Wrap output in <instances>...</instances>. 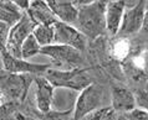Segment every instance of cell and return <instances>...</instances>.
<instances>
[{
	"mask_svg": "<svg viewBox=\"0 0 148 120\" xmlns=\"http://www.w3.org/2000/svg\"><path fill=\"white\" fill-rule=\"evenodd\" d=\"M3 104H4V102L1 100V98H0V108H1V106H3Z\"/></svg>",
	"mask_w": 148,
	"mask_h": 120,
	"instance_id": "cell-27",
	"label": "cell"
},
{
	"mask_svg": "<svg viewBox=\"0 0 148 120\" xmlns=\"http://www.w3.org/2000/svg\"><path fill=\"white\" fill-rule=\"evenodd\" d=\"M40 53L52 60L51 66L55 69L67 67L70 71V69L82 68V66L85 64V57L82 52L70 46L54 43L50 46L42 47Z\"/></svg>",
	"mask_w": 148,
	"mask_h": 120,
	"instance_id": "cell-5",
	"label": "cell"
},
{
	"mask_svg": "<svg viewBox=\"0 0 148 120\" xmlns=\"http://www.w3.org/2000/svg\"><path fill=\"white\" fill-rule=\"evenodd\" d=\"M117 120H128V119H127V118L125 117V115H118Z\"/></svg>",
	"mask_w": 148,
	"mask_h": 120,
	"instance_id": "cell-26",
	"label": "cell"
},
{
	"mask_svg": "<svg viewBox=\"0 0 148 120\" xmlns=\"http://www.w3.org/2000/svg\"><path fill=\"white\" fill-rule=\"evenodd\" d=\"M35 104L38 110L42 114H47L52 110L55 87L52 85L44 76L35 77Z\"/></svg>",
	"mask_w": 148,
	"mask_h": 120,
	"instance_id": "cell-11",
	"label": "cell"
},
{
	"mask_svg": "<svg viewBox=\"0 0 148 120\" xmlns=\"http://www.w3.org/2000/svg\"><path fill=\"white\" fill-rule=\"evenodd\" d=\"M126 7V1H107V6H106V28H107L108 35H118Z\"/></svg>",
	"mask_w": 148,
	"mask_h": 120,
	"instance_id": "cell-13",
	"label": "cell"
},
{
	"mask_svg": "<svg viewBox=\"0 0 148 120\" xmlns=\"http://www.w3.org/2000/svg\"><path fill=\"white\" fill-rule=\"evenodd\" d=\"M106 87L101 83L95 82L87 88H85L76 98V104L73 108V117L75 120L84 119L86 115L93 113L103 106L106 99Z\"/></svg>",
	"mask_w": 148,
	"mask_h": 120,
	"instance_id": "cell-4",
	"label": "cell"
},
{
	"mask_svg": "<svg viewBox=\"0 0 148 120\" xmlns=\"http://www.w3.org/2000/svg\"><path fill=\"white\" fill-rule=\"evenodd\" d=\"M26 14L30 16L31 20L36 25H47V26H54L59 21L54 15V12L50 9L47 1H31L30 7L26 11Z\"/></svg>",
	"mask_w": 148,
	"mask_h": 120,
	"instance_id": "cell-14",
	"label": "cell"
},
{
	"mask_svg": "<svg viewBox=\"0 0 148 120\" xmlns=\"http://www.w3.org/2000/svg\"><path fill=\"white\" fill-rule=\"evenodd\" d=\"M4 57V66H5V72L8 73H15V74H42L46 73L50 68H52L51 64L45 63V64H39V63H31L23 58H16V57L11 56L10 53L6 51L3 52Z\"/></svg>",
	"mask_w": 148,
	"mask_h": 120,
	"instance_id": "cell-10",
	"label": "cell"
},
{
	"mask_svg": "<svg viewBox=\"0 0 148 120\" xmlns=\"http://www.w3.org/2000/svg\"><path fill=\"white\" fill-rule=\"evenodd\" d=\"M40 52H41V46L39 45L38 41H36L34 35H31L25 42H24L23 47H21V58L27 61L29 58H31V57L39 55Z\"/></svg>",
	"mask_w": 148,
	"mask_h": 120,
	"instance_id": "cell-17",
	"label": "cell"
},
{
	"mask_svg": "<svg viewBox=\"0 0 148 120\" xmlns=\"http://www.w3.org/2000/svg\"><path fill=\"white\" fill-rule=\"evenodd\" d=\"M35 27L36 24L32 21L26 12H24L21 20L10 28L9 39L6 43V52L16 58H21V47L24 42L32 35Z\"/></svg>",
	"mask_w": 148,
	"mask_h": 120,
	"instance_id": "cell-6",
	"label": "cell"
},
{
	"mask_svg": "<svg viewBox=\"0 0 148 120\" xmlns=\"http://www.w3.org/2000/svg\"><path fill=\"white\" fill-rule=\"evenodd\" d=\"M44 77L56 88L69 89L73 92H82L85 88L95 83L87 68H77L70 71L50 68L44 74Z\"/></svg>",
	"mask_w": 148,
	"mask_h": 120,
	"instance_id": "cell-2",
	"label": "cell"
},
{
	"mask_svg": "<svg viewBox=\"0 0 148 120\" xmlns=\"http://www.w3.org/2000/svg\"><path fill=\"white\" fill-rule=\"evenodd\" d=\"M50 9L54 12L56 19L60 22L75 26L79 18V9L73 4V1L66 0H49L47 1Z\"/></svg>",
	"mask_w": 148,
	"mask_h": 120,
	"instance_id": "cell-12",
	"label": "cell"
},
{
	"mask_svg": "<svg viewBox=\"0 0 148 120\" xmlns=\"http://www.w3.org/2000/svg\"><path fill=\"white\" fill-rule=\"evenodd\" d=\"M24 11H21L15 1H0V21L13 27L21 20Z\"/></svg>",
	"mask_w": 148,
	"mask_h": 120,
	"instance_id": "cell-15",
	"label": "cell"
},
{
	"mask_svg": "<svg viewBox=\"0 0 148 120\" xmlns=\"http://www.w3.org/2000/svg\"><path fill=\"white\" fill-rule=\"evenodd\" d=\"M127 7L123 15L122 25L118 31L120 37H131L142 31L147 11L146 1H126Z\"/></svg>",
	"mask_w": 148,
	"mask_h": 120,
	"instance_id": "cell-7",
	"label": "cell"
},
{
	"mask_svg": "<svg viewBox=\"0 0 148 120\" xmlns=\"http://www.w3.org/2000/svg\"><path fill=\"white\" fill-rule=\"evenodd\" d=\"M146 6H147V10H148V1H146Z\"/></svg>",
	"mask_w": 148,
	"mask_h": 120,
	"instance_id": "cell-28",
	"label": "cell"
},
{
	"mask_svg": "<svg viewBox=\"0 0 148 120\" xmlns=\"http://www.w3.org/2000/svg\"><path fill=\"white\" fill-rule=\"evenodd\" d=\"M111 108L118 115H126L137 108V99L136 93L130 88L113 83L111 85Z\"/></svg>",
	"mask_w": 148,
	"mask_h": 120,
	"instance_id": "cell-9",
	"label": "cell"
},
{
	"mask_svg": "<svg viewBox=\"0 0 148 120\" xmlns=\"http://www.w3.org/2000/svg\"><path fill=\"white\" fill-rule=\"evenodd\" d=\"M3 73H5V66H4V57H3V52L0 51V76Z\"/></svg>",
	"mask_w": 148,
	"mask_h": 120,
	"instance_id": "cell-25",
	"label": "cell"
},
{
	"mask_svg": "<svg viewBox=\"0 0 148 120\" xmlns=\"http://www.w3.org/2000/svg\"><path fill=\"white\" fill-rule=\"evenodd\" d=\"M32 35L39 42V45L42 47L54 45L55 40V28L54 26H47V25H36Z\"/></svg>",
	"mask_w": 148,
	"mask_h": 120,
	"instance_id": "cell-16",
	"label": "cell"
},
{
	"mask_svg": "<svg viewBox=\"0 0 148 120\" xmlns=\"http://www.w3.org/2000/svg\"><path fill=\"white\" fill-rule=\"evenodd\" d=\"M30 3L31 1H27V0H16L15 1V4L18 5V7L24 12H26L29 10V7H30Z\"/></svg>",
	"mask_w": 148,
	"mask_h": 120,
	"instance_id": "cell-23",
	"label": "cell"
},
{
	"mask_svg": "<svg viewBox=\"0 0 148 120\" xmlns=\"http://www.w3.org/2000/svg\"><path fill=\"white\" fill-rule=\"evenodd\" d=\"M117 118L118 114L111 106H105V108H101L91 114L86 115L81 120H117Z\"/></svg>",
	"mask_w": 148,
	"mask_h": 120,
	"instance_id": "cell-18",
	"label": "cell"
},
{
	"mask_svg": "<svg viewBox=\"0 0 148 120\" xmlns=\"http://www.w3.org/2000/svg\"><path fill=\"white\" fill-rule=\"evenodd\" d=\"M142 34L148 37V10L146 11V16H145V22H143V27H142Z\"/></svg>",
	"mask_w": 148,
	"mask_h": 120,
	"instance_id": "cell-24",
	"label": "cell"
},
{
	"mask_svg": "<svg viewBox=\"0 0 148 120\" xmlns=\"http://www.w3.org/2000/svg\"><path fill=\"white\" fill-rule=\"evenodd\" d=\"M79 9L75 27L90 40H96L107 34L106 6L107 1H73Z\"/></svg>",
	"mask_w": 148,
	"mask_h": 120,
	"instance_id": "cell-1",
	"label": "cell"
},
{
	"mask_svg": "<svg viewBox=\"0 0 148 120\" xmlns=\"http://www.w3.org/2000/svg\"><path fill=\"white\" fill-rule=\"evenodd\" d=\"M10 28L11 27L9 25L0 21V51L1 52L6 51V43H8V39H9Z\"/></svg>",
	"mask_w": 148,
	"mask_h": 120,
	"instance_id": "cell-21",
	"label": "cell"
},
{
	"mask_svg": "<svg viewBox=\"0 0 148 120\" xmlns=\"http://www.w3.org/2000/svg\"><path fill=\"white\" fill-rule=\"evenodd\" d=\"M125 117L128 120H148V111L141 108H136L133 111L126 114Z\"/></svg>",
	"mask_w": 148,
	"mask_h": 120,
	"instance_id": "cell-22",
	"label": "cell"
},
{
	"mask_svg": "<svg viewBox=\"0 0 148 120\" xmlns=\"http://www.w3.org/2000/svg\"><path fill=\"white\" fill-rule=\"evenodd\" d=\"M136 99H137L138 108L148 111V85L146 88H139L136 90Z\"/></svg>",
	"mask_w": 148,
	"mask_h": 120,
	"instance_id": "cell-20",
	"label": "cell"
},
{
	"mask_svg": "<svg viewBox=\"0 0 148 120\" xmlns=\"http://www.w3.org/2000/svg\"><path fill=\"white\" fill-rule=\"evenodd\" d=\"M40 120H75V117H73V110H67V111L51 110L47 114L40 115Z\"/></svg>",
	"mask_w": 148,
	"mask_h": 120,
	"instance_id": "cell-19",
	"label": "cell"
},
{
	"mask_svg": "<svg viewBox=\"0 0 148 120\" xmlns=\"http://www.w3.org/2000/svg\"><path fill=\"white\" fill-rule=\"evenodd\" d=\"M55 28V45H64V46H70L76 48L81 52H85L87 49L88 39L84 34L77 30L72 25H67L64 22L57 21L54 25Z\"/></svg>",
	"mask_w": 148,
	"mask_h": 120,
	"instance_id": "cell-8",
	"label": "cell"
},
{
	"mask_svg": "<svg viewBox=\"0 0 148 120\" xmlns=\"http://www.w3.org/2000/svg\"><path fill=\"white\" fill-rule=\"evenodd\" d=\"M35 78L31 74L3 73L0 76V98L4 103L24 102Z\"/></svg>",
	"mask_w": 148,
	"mask_h": 120,
	"instance_id": "cell-3",
	"label": "cell"
}]
</instances>
